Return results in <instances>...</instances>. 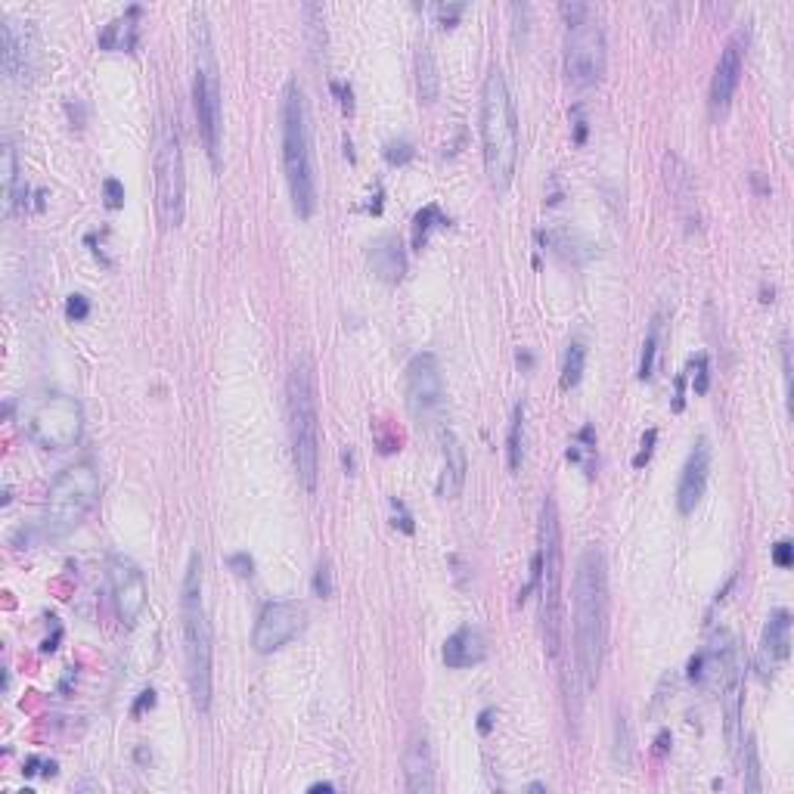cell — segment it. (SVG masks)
<instances>
[{
  "mask_svg": "<svg viewBox=\"0 0 794 794\" xmlns=\"http://www.w3.org/2000/svg\"><path fill=\"white\" fill-rule=\"evenodd\" d=\"M695 366V376H692V388L695 394H708V385H711V366H708V354H698L692 360Z\"/></svg>",
  "mask_w": 794,
  "mask_h": 794,
  "instance_id": "e575fe53",
  "label": "cell"
},
{
  "mask_svg": "<svg viewBox=\"0 0 794 794\" xmlns=\"http://www.w3.org/2000/svg\"><path fill=\"white\" fill-rule=\"evenodd\" d=\"M22 429L44 450H69L81 441L84 410L63 391H44L22 404Z\"/></svg>",
  "mask_w": 794,
  "mask_h": 794,
  "instance_id": "9c48e42d",
  "label": "cell"
},
{
  "mask_svg": "<svg viewBox=\"0 0 794 794\" xmlns=\"http://www.w3.org/2000/svg\"><path fill=\"white\" fill-rule=\"evenodd\" d=\"M385 159H388L391 165H404V162H410V159H413V143H410V140H391V143L385 146Z\"/></svg>",
  "mask_w": 794,
  "mask_h": 794,
  "instance_id": "8d00e7d4",
  "label": "cell"
},
{
  "mask_svg": "<svg viewBox=\"0 0 794 794\" xmlns=\"http://www.w3.org/2000/svg\"><path fill=\"white\" fill-rule=\"evenodd\" d=\"M441 658H444V664L450 670L475 667V664H481L487 658V639H484V633L475 624H466V627H460V630L444 639Z\"/></svg>",
  "mask_w": 794,
  "mask_h": 794,
  "instance_id": "44dd1931",
  "label": "cell"
},
{
  "mask_svg": "<svg viewBox=\"0 0 794 794\" xmlns=\"http://www.w3.org/2000/svg\"><path fill=\"white\" fill-rule=\"evenodd\" d=\"M481 146L487 180L497 190H509L518 168V115L500 69L487 72L481 87Z\"/></svg>",
  "mask_w": 794,
  "mask_h": 794,
  "instance_id": "3957f363",
  "label": "cell"
},
{
  "mask_svg": "<svg viewBox=\"0 0 794 794\" xmlns=\"http://www.w3.org/2000/svg\"><path fill=\"white\" fill-rule=\"evenodd\" d=\"M788 652H791V612L788 608H776L760 633L757 661H754L757 677L763 683H770L776 677V670L788 661Z\"/></svg>",
  "mask_w": 794,
  "mask_h": 794,
  "instance_id": "e0dca14e",
  "label": "cell"
},
{
  "mask_svg": "<svg viewBox=\"0 0 794 794\" xmlns=\"http://www.w3.org/2000/svg\"><path fill=\"white\" fill-rule=\"evenodd\" d=\"M66 314H69V320L84 323V320L90 317V301H87L84 295H69V301H66Z\"/></svg>",
  "mask_w": 794,
  "mask_h": 794,
  "instance_id": "60d3db41",
  "label": "cell"
},
{
  "mask_svg": "<svg viewBox=\"0 0 794 794\" xmlns=\"http://www.w3.org/2000/svg\"><path fill=\"white\" fill-rule=\"evenodd\" d=\"M559 13H562V19H565V25H577V22H584V19H590L593 16V7L590 4H580V0H565V4L559 7Z\"/></svg>",
  "mask_w": 794,
  "mask_h": 794,
  "instance_id": "d590c367",
  "label": "cell"
},
{
  "mask_svg": "<svg viewBox=\"0 0 794 794\" xmlns=\"http://www.w3.org/2000/svg\"><path fill=\"white\" fill-rule=\"evenodd\" d=\"M180 618H183V661H187V683L193 705L205 714L211 708V624L202 599V559L190 556L187 574L180 587Z\"/></svg>",
  "mask_w": 794,
  "mask_h": 794,
  "instance_id": "8992f818",
  "label": "cell"
},
{
  "mask_svg": "<svg viewBox=\"0 0 794 794\" xmlns=\"http://www.w3.org/2000/svg\"><path fill=\"white\" fill-rule=\"evenodd\" d=\"M391 512H394V528H401L404 534H413L416 528H413V515H410V509L397 500V497H391Z\"/></svg>",
  "mask_w": 794,
  "mask_h": 794,
  "instance_id": "ab89813d",
  "label": "cell"
},
{
  "mask_svg": "<svg viewBox=\"0 0 794 794\" xmlns=\"http://www.w3.org/2000/svg\"><path fill=\"white\" fill-rule=\"evenodd\" d=\"M280 131H283V168H286L292 208L298 218L308 221L317 211V171L311 152V115L298 81H289L283 90Z\"/></svg>",
  "mask_w": 794,
  "mask_h": 794,
  "instance_id": "277c9868",
  "label": "cell"
},
{
  "mask_svg": "<svg viewBox=\"0 0 794 794\" xmlns=\"http://www.w3.org/2000/svg\"><path fill=\"white\" fill-rule=\"evenodd\" d=\"M370 270L382 283H401L407 273V255L397 236H379L370 246Z\"/></svg>",
  "mask_w": 794,
  "mask_h": 794,
  "instance_id": "cb8c5ba5",
  "label": "cell"
},
{
  "mask_svg": "<svg viewBox=\"0 0 794 794\" xmlns=\"http://www.w3.org/2000/svg\"><path fill=\"white\" fill-rule=\"evenodd\" d=\"M140 7H128L125 16L112 19L103 32H100V47L103 50H115V53H131L140 41Z\"/></svg>",
  "mask_w": 794,
  "mask_h": 794,
  "instance_id": "d4e9b609",
  "label": "cell"
},
{
  "mask_svg": "<svg viewBox=\"0 0 794 794\" xmlns=\"http://www.w3.org/2000/svg\"><path fill=\"white\" fill-rule=\"evenodd\" d=\"M416 84H419V100L432 106L441 94V75H438V63L429 44H422L416 53Z\"/></svg>",
  "mask_w": 794,
  "mask_h": 794,
  "instance_id": "484cf974",
  "label": "cell"
},
{
  "mask_svg": "<svg viewBox=\"0 0 794 794\" xmlns=\"http://www.w3.org/2000/svg\"><path fill=\"white\" fill-rule=\"evenodd\" d=\"M714 674L720 677V708L726 720V742L736 754L742 742V711H745V661L736 639H726L723 649H708Z\"/></svg>",
  "mask_w": 794,
  "mask_h": 794,
  "instance_id": "8fae6325",
  "label": "cell"
},
{
  "mask_svg": "<svg viewBox=\"0 0 794 794\" xmlns=\"http://www.w3.org/2000/svg\"><path fill=\"white\" fill-rule=\"evenodd\" d=\"M745 50H748V35L739 32L726 41V47L720 50V59H717V69H714V78H711V106L714 109H726L732 94L739 90V81H742V72H745Z\"/></svg>",
  "mask_w": 794,
  "mask_h": 794,
  "instance_id": "ac0fdd59",
  "label": "cell"
},
{
  "mask_svg": "<svg viewBox=\"0 0 794 794\" xmlns=\"http://www.w3.org/2000/svg\"><path fill=\"white\" fill-rule=\"evenodd\" d=\"M664 183H667V193H670V199H674L686 227H698L695 180H692V171L686 168V162L680 156H674V152H667L664 156Z\"/></svg>",
  "mask_w": 794,
  "mask_h": 794,
  "instance_id": "ffe728a7",
  "label": "cell"
},
{
  "mask_svg": "<svg viewBox=\"0 0 794 794\" xmlns=\"http://www.w3.org/2000/svg\"><path fill=\"white\" fill-rule=\"evenodd\" d=\"M450 224V218L444 215V211L432 202V205H425L419 215H416V221H413V249L416 252H422L425 246H429V236H432V230H441V227H447Z\"/></svg>",
  "mask_w": 794,
  "mask_h": 794,
  "instance_id": "f546056e",
  "label": "cell"
},
{
  "mask_svg": "<svg viewBox=\"0 0 794 794\" xmlns=\"http://www.w3.org/2000/svg\"><path fill=\"white\" fill-rule=\"evenodd\" d=\"M308 791H311V794H320V791H335V785H332V782H314Z\"/></svg>",
  "mask_w": 794,
  "mask_h": 794,
  "instance_id": "f907efd6",
  "label": "cell"
},
{
  "mask_svg": "<svg viewBox=\"0 0 794 794\" xmlns=\"http://www.w3.org/2000/svg\"><path fill=\"white\" fill-rule=\"evenodd\" d=\"M441 447H444V466H441V478H438V494L444 500H456L463 494L466 472H469L466 447L460 444V438H456L453 432L441 435Z\"/></svg>",
  "mask_w": 794,
  "mask_h": 794,
  "instance_id": "7402d4cb",
  "label": "cell"
},
{
  "mask_svg": "<svg viewBox=\"0 0 794 794\" xmlns=\"http://www.w3.org/2000/svg\"><path fill=\"white\" fill-rule=\"evenodd\" d=\"M103 196H106V208H112V211L125 205V187H121L115 177L103 180Z\"/></svg>",
  "mask_w": 794,
  "mask_h": 794,
  "instance_id": "f35d334b",
  "label": "cell"
},
{
  "mask_svg": "<svg viewBox=\"0 0 794 794\" xmlns=\"http://www.w3.org/2000/svg\"><path fill=\"white\" fill-rule=\"evenodd\" d=\"M0 177H4V218L10 221L13 215H16V208L22 205L19 202V193H16V187H19V156H16V146L7 140L4 143V152H0Z\"/></svg>",
  "mask_w": 794,
  "mask_h": 794,
  "instance_id": "4316f807",
  "label": "cell"
},
{
  "mask_svg": "<svg viewBox=\"0 0 794 794\" xmlns=\"http://www.w3.org/2000/svg\"><path fill=\"white\" fill-rule=\"evenodd\" d=\"M304 612L301 602H292V599H280V602H267L261 608V615L255 621V630H252V646L258 655H270L283 649L286 643L304 630Z\"/></svg>",
  "mask_w": 794,
  "mask_h": 794,
  "instance_id": "5bb4252c",
  "label": "cell"
},
{
  "mask_svg": "<svg viewBox=\"0 0 794 794\" xmlns=\"http://www.w3.org/2000/svg\"><path fill=\"white\" fill-rule=\"evenodd\" d=\"M587 140V121L580 118V112H577V134H574V143H584Z\"/></svg>",
  "mask_w": 794,
  "mask_h": 794,
  "instance_id": "681fc988",
  "label": "cell"
},
{
  "mask_svg": "<svg viewBox=\"0 0 794 794\" xmlns=\"http://www.w3.org/2000/svg\"><path fill=\"white\" fill-rule=\"evenodd\" d=\"M435 10V16L441 19V25H453L456 19H460L463 13H466V4H438V7H432Z\"/></svg>",
  "mask_w": 794,
  "mask_h": 794,
  "instance_id": "f6af8a7d",
  "label": "cell"
},
{
  "mask_svg": "<svg viewBox=\"0 0 794 794\" xmlns=\"http://www.w3.org/2000/svg\"><path fill=\"white\" fill-rule=\"evenodd\" d=\"M608 63L605 32L590 16L577 25H568L565 35V75L574 87H593L602 81Z\"/></svg>",
  "mask_w": 794,
  "mask_h": 794,
  "instance_id": "7c38bea8",
  "label": "cell"
},
{
  "mask_svg": "<svg viewBox=\"0 0 794 794\" xmlns=\"http://www.w3.org/2000/svg\"><path fill=\"white\" fill-rule=\"evenodd\" d=\"M655 441H658V429H649V432L643 435V447H639V453L633 456V466H636V469H643V466L649 463V456H652V447H655Z\"/></svg>",
  "mask_w": 794,
  "mask_h": 794,
  "instance_id": "7bdbcfd3",
  "label": "cell"
},
{
  "mask_svg": "<svg viewBox=\"0 0 794 794\" xmlns=\"http://www.w3.org/2000/svg\"><path fill=\"white\" fill-rule=\"evenodd\" d=\"M404 776H407V791L413 794H429L435 791V760L432 748L425 736H413L404 751Z\"/></svg>",
  "mask_w": 794,
  "mask_h": 794,
  "instance_id": "603a6c76",
  "label": "cell"
},
{
  "mask_svg": "<svg viewBox=\"0 0 794 794\" xmlns=\"http://www.w3.org/2000/svg\"><path fill=\"white\" fill-rule=\"evenodd\" d=\"M100 500V472L94 463H75L59 472L41 509V534L66 537L75 531Z\"/></svg>",
  "mask_w": 794,
  "mask_h": 794,
  "instance_id": "ba28073f",
  "label": "cell"
},
{
  "mask_svg": "<svg viewBox=\"0 0 794 794\" xmlns=\"http://www.w3.org/2000/svg\"><path fill=\"white\" fill-rule=\"evenodd\" d=\"M568 460L584 469L590 478L596 475V429L590 422L580 425V429L574 432V438L568 444Z\"/></svg>",
  "mask_w": 794,
  "mask_h": 794,
  "instance_id": "83f0119b",
  "label": "cell"
},
{
  "mask_svg": "<svg viewBox=\"0 0 794 794\" xmlns=\"http://www.w3.org/2000/svg\"><path fill=\"white\" fill-rule=\"evenodd\" d=\"M227 565L233 568L236 577H252V571H255V562H252L249 553H233V556L227 559Z\"/></svg>",
  "mask_w": 794,
  "mask_h": 794,
  "instance_id": "ee69618b",
  "label": "cell"
},
{
  "mask_svg": "<svg viewBox=\"0 0 794 794\" xmlns=\"http://www.w3.org/2000/svg\"><path fill=\"white\" fill-rule=\"evenodd\" d=\"M782 376H785V388L791 385V345H788V339H782Z\"/></svg>",
  "mask_w": 794,
  "mask_h": 794,
  "instance_id": "bcb514c9",
  "label": "cell"
},
{
  "mask_svg": "<svg viewBox=\"0 0 794 794\" xmlns=\"http://www.w3.org/2000/svg\"><path fill=\"white\" fill-rule=\"evenodd\" d=\"M630 742H633L630 739V723H627L624 714H618L615 717V760L621 763L624 770L633 763V745Z\"/></svg>",
  "mask_w": 794,
  "mask_h": 794,
  "instance_id": "836d02e7",
  "label": "cell"
},
{
  "mask_svg": "<svg viewBox=\"0 0 794 794\" xmlns=\"http://www.w3.org/2000/svg\"><path fill=\"white\" fill-rule=\"evenodd\" d=\"M562 580H565V559H562V528L556 500L546 497L540 506V546L534 553L531 580L522 590V602L528 593L540 596V627L549 658L562 652Z\"/></svg>",
  "mask_w": 794,
  "mask_h": 794,
  "instance_id": "7a4b0ae2",
  "label": "cell"
},
{
  "mask_svg": "<svg viewBox=\"0 0 794 794\" xmlns=\"http://www.w3.org/2000/svg\"><path fill=\"white\" fill-rule=\"evenodd\" d=\"M35 59H38V44H35L32 22L7 16L4 19V72H7V78L16 84L32 81Z\"/></svg>",
  "mask_w": 794,
  "mask_h": 794,
  "instance_id": "2e32d148",
  "label": "cell"
},
{
  "mask_svg": "<svg viewBox=\"0 0 794 794\" xmlns=\"http://www.w3.org/2000/svg\"><path fill=\"white\" fill-rule=\"evenodd\" d=\"M286 416L292 460L304 491L314 494L320 481V404H317V376L311 357H298L286 379Z\"/></svg>",
  "mask_w": 794,
  "mask_h": 794,
  "instance_id": "5b68a950",
  "label": "cell"
},
{
  "mask_svg": "<svg viewBox=\"0 0 794 794\" xmlns=\"http://www.w3.org/2000/svg\"><path fill=\"white\" fill-rule=\"evenodd\" d=\"M314 596H320V599H329L332 596V571H329V562H320L317 571H314Z\"/></svg>",
  "mask_w": 794,
  "mask_h": 794,
  "instance_id": "74e56055",
  "label": "cell"
},
{
  "mask_svg": "<svg viewBox=\"0 0 794 794\" xmlns=\"http://www.w3.org/2000/svg\"><path fill=\"white\" fill-rule=\"evenodd\" d=\"M658 345H661V317L652 320L649 335H646V342H643V357H639V379H652V376H655Z\"/></svg>",
  "mask_w": 794,
  "mask_h": 794,
  "instance_id": "d6a6232c",
  "label": "cell"
},
{
  "mask_svg": "<svg viewBox=\"0 0 794 794\" xmlns=\"http://www.w3.org/2000/svg\"><path fill=\"white\" fill-rule=\"evenodd\" d=\"M584 363H587V348L584 342H568V351H565V360H562V388L571 391L580 385L584 379Z\"/></svg>",
  "mask_w": 794,
  "mask_h": 794,
  "instance_id": "4dcf8cb0",
  "label": "cell"
},
{
  "mask_svg": "<svg viewBox=\"0 0 794 794\" xmlns=\"http://www.w3.org/2000/svg\"><path fill=\"white\" fill-rule=\"evenodd\" d=\"M407 407L416 419H435L444 410V373L429 351L407 363Z\"/></svg>",
  "mask_w": 794,
  "mask_h": 794,
  "instance_id": "4fadbf2b",
  "label": "cell"
},
{
  "mask_svg": "<svg viewBox=\"0 0 794 794\" xmlns=\"http://www.w3.org/2000/svg\"><path fill=\"white\" fill-rule=\"evenodd\" d=\"M608 639V574L599 546L580 553L574 574V667L580 686L596 689Z\"/></svg>",
  "mask_w": 794,
  "mask_h": 794,
  "instance_id": "6da1fadb",
  "label": "cell"
},
{
  "mask_svg": "<svg viewBox=\"0 0 794 794\" xmlns=\"http://www.w3.org/2000/svg\"><path fill=\"white\" fill-rule=\"evenodd\" d=\"M736 754H742V779H745V791L757 794V791L763 788V782H760V760H757V745H754V739H751V736H748V739L742 736Z\"/></svg>",
  "mask_w": 794,
  "mask_h": 794,
  "instance_id": "1f68e13d",
  "label": "cell"
},
{
  "mask_svg": "<svg viewBox=\"0 0 794 794\" xmlns=\"http://www.w3.org/2000/svg\"><path fill=\"white\" fill-rule=\"evenodd\" d=\"M156 705V692L152 689H146V692H140V698H137V705H134V714H140L143 708H152Z\"/></svg>",
  "mask_w": 794,
  "mask_h": 794,
  "instance_id": "7dc6e473",
  "label": "cell"
},
{
  "mask_svg": "<svg viewBox=\"0 0 794 794\" xmlns=\"http://www.w3.org/2000/svg\"><path fill=\"white\" fill-rule=\"evenodd\" d=\"M190 41H193V106L199 131L208 149L211 165H221V134H224V94H221V66L211 44V28L205 10L193 7L190 13Z\"/></svg>",
  "mask_w": 794,
  "mask_h": 794,
  "instance_id": "52a82bcc",
  "label": "cell"
},
{
  "mask_svg": "<svg viewBox=\"0 0 794 794\" xmlns=\"http://www.w3.org/2000/svg\"><path fill=\"white\" fill-rule=\"evenodd\" d=\"M708 478H711V441L698 438L686 456V466H683V475L677 484V509L683 515L695 512V506L701 503V497H705V491H708Z\"/></svg>",
  "mask_w": 794,
  "mask_h": 794,
  "instance_id": "d6986e66",
  "label": "cell"
},
{
  "mask_svg": "<svg viewBox=\"0 0 794 794\" xmlns=\"http://www.w3.org/2000/svg\"><path fill=\"white\" fill-rule=\"evenodd\" d=\"M106 571H109V593H112L115 615L125 627H134L149 602L146 577L137 568V562H131L128 556H109Z\"/></svg>",
  "mask_w": 794,
  "mask_h": 794,
  "instance_id": "9a60e30c",
  "label": "cell"
},
{
  "mask_svg": "<svg viewBox=\"0 0 794 794\" xmlns=\"http://www.w3.org/2000/svg\"><path fill=\"white\" fill-rule=\"evenodd\" d=\"M156 211L165 230L180 227L183 221V196H187V174H183V149L180 134L171 121H162L156 134Z\"/></svg>",
  "mask_w": 794,
  "mask_h": 794,
  "instance_id": "30bf717a",
  "label": "cell"
},
{
  "mask_svg": "<svg viewBox=\"0 0 794 794\" xmlns=\"http://www.w3.org/2000/svg\"><path fill=\"white\" fill-rule=\"evenodd\" d=\"M506 463L509 472H518L525 463V404H518L509 422V438H506Z\"/></svg>",
  "mask_w": 794,
  "mask_h": 794,
  "instance_id": "f1b7e54d",
  "label": "cell"
},
{
  "mask_svg": "<svg viewBox=\"0 0 794 794\" xmlns=\"http://www.w3.org/2000/svg\"><path fill=\"white\" fill-rule=\"evenodd\" d=\"M491 717H494L491 708H484V711H481V717H478V729H481V732H491Z\"/></svg>",
  "mask_w": 794,
  "mask_h": 794,
  "instance_id": "c3c4849f",
  "label": "cell"
},
{
  "mask_svg": "<svg viewBox=\"0 0 794 794\" xmlns=\"http://www.w3.org/2000/svg\"><path fill=\"white\" fill-rule=\"evenodd\" d=\"M791 562H794V543L791 540H779L773 546V565L776 568H791Z\"/></svg>",
  "mask_w": 794,
  "mask_h": 794,
  "instance_id": "b9f144b4",
  "label": "cell"
}]
</instances>
